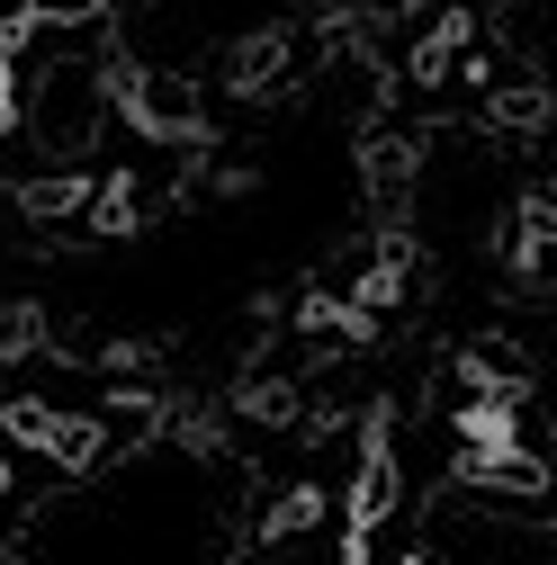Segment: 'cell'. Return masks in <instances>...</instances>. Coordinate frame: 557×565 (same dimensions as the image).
I'll use <instances>...</instances> for the list:
<instances>
[{
  "label": "cell",
  "mask_w": 557,
  "mask_h": 565,
  "mask_svg": "<svg viewBox=\"0 0 557 565\" xmlns=\"http://www.w3.org/2000/svg\"><path fill=\"white\" fill-rule=\"evenodd\" d=\"M19 126V36L0 28V135Z\"/></svg>",
  "instance_id": "cell-1"
},
{
  "label": "cell",
  "mask_w": 557,
  "mask_h": 565,
  "mask_svg": "<svg viewBox=\"0 0 557 565\" xmlns=\"http://www.w3.org/2000/svg\"><path fill=\"white\" fill-rule=\"evenodd\" d=\"M351 565H369V547H360V539H351Z\"/></svg>",
  "instance_id": "cell-2"
}]
</instances>
